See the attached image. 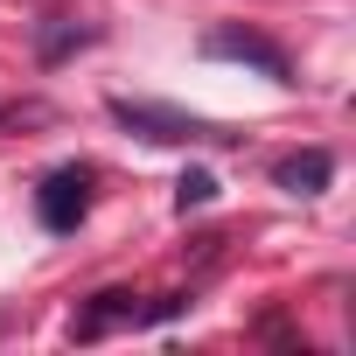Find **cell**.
<instances>
[{"label": "cell", "mask_w": 356, "mask_h": 356, "mask_svg": "<svg viewBox=\"0 0 356 356\" xmlns=\"http://www.w3.org/2000/svg\"><path fill=\"white\" fill-rule=\"evenodd\" d=\"M84 42H91V29H77V22H63V15L42 22V63H63V56L84 49Z\"/></svg>", "instance_id": "6"}, {"label": "cell", "mask_w": 356, "mask_h": 356, "mask_svg": "<svg viewBox=\"0 0 356 356\" xmlns=\"http://www.w3.org/2000/svg\"><path fill=\"white\" fill-rule=\"evenodd\" d=\"M84 210H91V175H84V168H56L49 182L35 189V217H42L49 231H77Z\"/></svg>", "instance_id": "3"}, {"label": "cell", "mask_w": 356, "mask_h": 356, "mask_svg": "<svg viewBox=\"0 0 356 356\" xmlns=\"http://www.w3.org/2000/svg\"><path fill=\"white\" fill-rule=\"evenodd\" d=\"M112 119L140 140H161V147H182V140H224L210 119L196 112H175V105H147V98H112Z\"/></svg>", "instance_id": "1"}, {"label": "cell", "mask_w": 356, "mask_h": 356, "mask_svg": "<svg viewBox=\"0 0 356 356\" xmlns=\"http://www.w3.org/2000/svg\"><path fill=\"white\" fill-rule=\"evenodd\" d=\"M203 203H217V175L210 168H189L182 182H175V210H203Z\"/></svg>", "instance_id": "7"}, {"label": "cell", "mask_w": 356, "mask_h": 356, "mask_svg": "<svg viewBox=\"0 0 356 356\" xmlns=\"http://www.w3.org/2000/svg\"><path fill=\"white\" fill-rule=\"evenodd\" d=\"M175 307H182V300H154V307H133V293H98L84 314H77V342H98L105 328H140V321H168Z\"/></svg>", "instance_id": "4"}, {"label": "cell", "mask_w": 356, "mask_h": 356, "mask_svg": "<svg viewBox=\"0 0 356 356\" xmlns=\"http://www.w3.org/2000/svg\"><path fill=\"white\" fill-rule=\"evenodd\" d=\"M0 119H8V105H0Z\"/></svg>", "instance_id": "8"}, {"label": "cell", "mask_w": 356, "mask_h": 356, "mask_svg": "<svg viewBox=\"0 0 356 356\" xmlns=\"http://www.w3.org/2000/svg\"><path fill=\"white\" fill-rule=\"evenodd\" d=\"M203 56L252 63L259 77H273V84H293V63H286V49H280V42H266V35H252V29H210V35H203Z\"/></svg>", "instance_id": "2"}, {"label": "cell", "mask_w": 356, "mask_h": 356, "mask_svg": "<svg viewBox=\"0 0 356 356\" xmlns=\"http://www.w3.org/2000/svg\"><path fill=\"white\" fill-rule=\"evenodd\" d=\"M273 182H280L286 196H321V189L335 182V154H328V147H307V154H286V161L273 168Z\"/></svg>", "instance_id": "5"}]
</instances>
